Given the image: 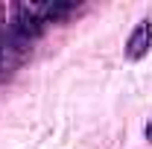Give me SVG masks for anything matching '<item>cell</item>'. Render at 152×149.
Wrapping results in <instances>:
<instances>
[{"mask_svg": "<svg viewBox=\"0 0 152 149\" xmlns=\"http://www.w3.org/2000/svg\"><path fill=\"white\" fill-rule=\"evenodd\" d=\"M149 47H152V26H149V20H140L132 29L129 41H126V56L132 58V61H140V58L149 53Z\"/></svg>", "mask_w": 152, "mask_h": 149, "instance_id": "cell-1", "label": "cell"}, {"mask_svg": "<svg viewBox=\"0 0 152 149\" xmlns=\"http://www.w3.org/2000/svg\"><path fill=\"white\" fill-rule=\"evenodd\" d=\"M143 134H146V137H149V140H152V123H149V126H146V129H143Z\"/></svg>", "mask_w": 152, "mask_h": 149, "instance_id": "cell-2", "label": "cell"}]
</instances>
